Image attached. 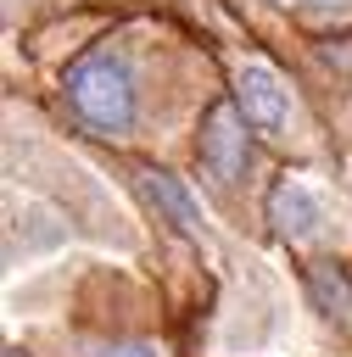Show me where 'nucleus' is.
<instances>
[{"label":"nucleus","instance_id":"nucleus-6","mask_svg":"<svg viewBox=\"0 0 352 357\" xmlns=\"http://www.w3.org/2000/svg\"><path fill=\"white\" fill-rule=\"evenodd\" d=\"M307 279H313V296H318V301H324L330 312H341V318H352V279H346L341 268H330V262H318V268H313Z\"/></svg>","mask_w":352,"mask_h":357},{"label":"nucleus","instance_id":"nucleus-1","mask_svg":"<svg viewBox=\"0 0 352 357\" xmlns=\"http://www.w3.org/2000/svg\"><path fill=\"white\" fill-rule=\"evenodd\" d=\"M67 100H73V112H78L84 123H95V128H106V134L129 128V123H134V78H129L123 56H117V50H89V56H78V61L67 67Z\"/></svg>","mask_w":352,"mask_h":357},{"label":"nucleus","instance_id":"nucleus-7","mask_svg":"<svg viewBox=\"0 0 352 357\" xmlns=\"http://www.w3.org/2000/svg\"><path fill=\"white\" fill-rule=\"evenodd\" d=\"M101 357H156V346H140V340H129V346H106Z\"/></svg>","mask_w":352,"mask_h":357},{"label":"nucleus","instance_id":"nucleus-8","mask_svg":"<svg viewBox=\"0 0 352 357\" xmlns=\"http://www.w3.org/2000/svg\"><path fill=\"white\" fill-rule=\"evenodd\" d=\"M279 6H307V11H352V0H279Z\"/></svg>","mask_w":352,"mask_h":357},{"label":"nucleus","instance_id":"nucleus-3","mask_svg":"<svg viewBox=\"0 0 352 357\" xmlns=\"http://www.w3.org/2000/svg\"><path fill=\"white\" fill-rule=\"evenodd\" d=\"M235 100L246 112V123L268 139H279L291 128V100H285V84L268 73V67H240V84H235Z\"/></svg>","mask_w":352,"mask_h":357},{"label":"nucleus","instance_id":"nucleus-2","mask_svg":"<svg viewBox=\"0 0 352 357\" xmlns=\"http://www.w3.org/2000/svg\"><path fill=\"white\" fill-rule=\"evenodd\" d=\"M246 112L240 100H218L207 106V123H201V167L218 178V184H235L246 173Z\"/></svg>","mask_w":352,"mask_h":357},{"label":"nucleus","instance_id":"nucleus-5","mask_svg":"<svg viewBox=\"0 0 352 357\" xmlns=\"http://www.w3.org/2000/svg\"><path fill=\"white\" fill-rule=\"evenodd\" d=\"M145 195L156 201V212H162L179 234H201V212H196L190 190H184L173 173H145Z\"/></svg>","mask_w":352,"mask_h":357},{"label":"nucleus","instance_id":"nucleus-4","mask_svg":"<svg viewBox=\"0 0 352 357\" xmlns=\"http://www.w3.org/2000/svg\"><path fill=\"white\" fill-rule=\"evenodd\" d=\"M268 223H274V234H285V240H302V234H313V229L324 223V206L307 195V184H296V178H279V184L268 190Z\"/></svg>","mask_w":352,"mask_h":357}]
</instances>
